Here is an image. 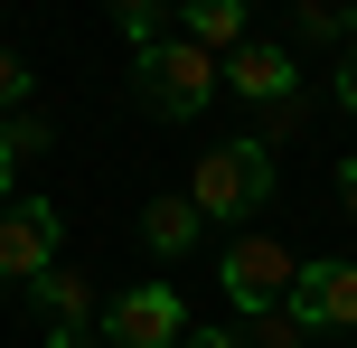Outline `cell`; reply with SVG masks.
I'll list each match as a JSON object with an SVG mask.
<instances>
[{
    "mask_svg": "<svg viewBox=\"0 0 357 348\" xmlns=\"http://www.w3.org/2000/svg\"><path fill=\"white\" fill-rule=\"evenodd\" d=\"M264 198H273V142H264V132H245V142H216L207 160L188 169V207H197L207 226L254 217Z\"/></svg>",
    "mask_w": 357,
    "mask_h": 348,
    "instance_id": "cell-2",
    "label": "cell"
},
{
    "mask_svg": "<svg viewBox=\"0 0 357 348\" xmlns=\"http://www.w3.org/2000/svg\"><path fill=\"white\" fill-rule=\"evenodd\" d=\"M0 142H10L19 160H38V151L56 142V123H47V113H38V104H19V113H0Z\"/></svg>",
    "mask_w": 357,
    "mask_h": 348,
    "instance_id": "cell-12",
    "label": "cell"
},
{
    "mask_svg": "<svg viewBox=\"0 0 357 348\" xmlns=\"http://www.w3.org/2000/svg\"><path fill=\"white\" fill-rule=\"evenodd\" d=\"M56 255H66V217H56V198H19V207H0V282H38V273H56Z\"/></svg>",
    "mask_w": 357,
    "mask_h": 348,
    "instance_id": "cell-6",
    "label": "cell"
},
{
    "mask_svg": "<svg viewBox=\"0 0 357 348\" xmlns=\"http://www.w3.org/2000/svg\"><path fill=\"white\" fill-rule=\"evenodd\" d=\"M178 29H188L207 56H235V47L254 38V29H245V0H178Z\"/></svg>",
    "mask_w": 357,
    "mask_h": 348,
    "instance_id": "cell-10",
    "label": "cell"
},
{
    "mask_svg": "<svg viewBox=\"0 0 357 348\" xmlns=\"http://www.w3.org/2000/svg\"><path fill=\"white\" fill-rule=\"evenodd\" d=\"M310 330H301V320H291V311H264V320H245V348H301Z\"/></svg>",
    "mask_w": 357,
    "mask_h": 348,
    "instance_id": "cell-13",
    "label": "cell"
},
{
    "mask_svg": "<svg viewBox=\"0 0 357 348\" xmlns=\"http://www.w3.org/2000/svg\"><path fill=\"white\" fill-rule=\"evenodd\" d=\"M160 10H169V0H113V19L132 29V47H142V38H160Z\"/></svg>",
    "mask_w": 357,
    "mask_h": 348,
    "instance_id": "cell-14",
    "label": "cell"
},
{
    "mask_svg": "<svg viewBox=\"0 0 357 348\" xmlns=\"http://www.w3.org/2000/svg\"><path fill=\"white\" fill-rule=\"evenodd\" d=\"M178 330H188V301H178L169 282H132V292H113L104 320H94V339H113V348H178Z\"/></svg>",
    "mask_w": 357,
    "mask_h": 348,
    "instance_id": "cell-5",
    "label": "cell"
},
{
    "mask_svg": "<svg viewBox=\"0 0 357 348\" xmlns=\"http://www.w3.org/2000/svg\"><path fill=\"white\" fill-rule=\"evenodd\" d=\"M29 292H38V311H47V330H94V320H104V301H94V282L75 273V264H56V273H38Z\"/></svg>",
    "mask_w": 357,
    "mask_h": 348,
    "instance_id": "cell-8",
    "label": "cell"
},
{
    "mask_svg": "<svg viewBox=\"0 0 357 348\" xmlns=\"http://www.w3.org/2000/svg\"><path fill=\"white\" fill-rule=\"evenodd\" d=\"M282 311L301 320V330H357V264L348 255H310Z\"/></svg>",
    "mask_w": 357,
    "mask_h": 348,
    "instance_id": "cell-7",
    "label": "cell"
},
{
    "mask_svg": "<svg viewBox=\"0 0 357 348\" xmlns=\"http://www.w3.org/2000/svg\"><path fill=\"white\" fill-rule=\"evenodd\" d=\"M339 207H348V217H357V151H348V160H339Z\"/></svg>",
    "mask_w": 357,
    "mask_h": 348,
    "instance_id": "cell-17",
    "label": "cell"
},
{
    "mask_svg": "<svg viewBox=\"0 0 357 348\" xmlns=\"http://www.w3.org/2000/svg\"><path fill=\"white\" fill-rule=\"evenodd\" d=\"M10 169H19V151H10V142H0V198H10Z\"/></svg>",
    "mask_w": 357,
    "mask_h": 348,
    "instance_id": "cell-20",
    "label": "cell"
},
{
    "mask_svg": "<svg viewBox=\"0 0 357 348\" xmlns=\"http://www.w3.org/2000/svg\"><path fill=\"white\" fill-rule=\"evenodd\" d=\"M339 104L357 113V38H348V47H339Z\"/></svg>",
    "mask_w": 357,
    "mask_h": 348,
    "instance_id": "cell-16",
    "label": "cell"
},
{
    "mask_svg": "<svg viewBox=\"0 0 357 348\" xmlns=\"http://www.w3.org/2000/svg\"><path fill=\"white\" fill-rule=\"evenodd\" d=\"M301 264H310V255H291V245H273V236H235L226 264H216V282H226L235 320H264V311H282V301H291Z\"/></svg>",
    "mask_w": 357,
    "mask_h": 348,
    "instance_id": "cell-4",
    "label": "cell"
},
{
    "mask_svg": "<svg viewBox=\"0 0 357 348\" xmlns=\"http://www.w3.org/2000/svg\"><path fill=\"white\" fill-rule=\"evenodd\" d=\"M47 348H94V330H47Z\"/></svg>",
    "mask_w": 357,
    "mask_h": 348,
    "instance_id": "cell-19",
    "label": "cell"
},
{
    "mask_svg": "<svg viewBox=\"0 0 357 348\" xmlns=\"http://www.w3.org/2000/svg\"><path fill=\"white\" fill-rule=\"evenodd\" d=\"M197 348H245V330H197Z\"/></svg>",
    "mask_w": 357,
    "mask_h": 348,
    "instance_id": "cell-18",
    "label": "cell"
},
{
    "mask_svg": "<svg viewBox=\"0 0 357 348\" xmlns=\"http://www.w3.org/2000/svg\"><path fill=\"white\" fill-rule=\"evenodd\" d=\"M357 38V10H339V0H301L291 10V47H348Z\"/></svg>",
    "mask_w": 357,
    "mask_h": 348,
    "instance_id": "cell-11",
    "label": "cell"
},
{
    "mask_svg": "<svg viewBox=\"0 0 357 348\" xmlns=\"http://www.w3.org/2000/svg\"><path fill=\"white\" fill-rule=\"evenodd\" d=\"M19 104H29V56L0 47V113H19Z\"/></svg>",
    "mask_w": 357,
    "mask_h": 348,
    "instance_id": "cell-15",
    "label": "cell"
},
{
    "mask_svg": "<svg viewBox=\"0 0 357 348\" xmlns=\"http://www.w3.org/2000/svg\"><path fill=\"white\" fill-rule=\"evenodd\" d=\"M132 75H142V104L160 113V123H188V113L226 85V56H207L197 38H169V29H160V38L132 47Z\"/></svg>",
    "mask_w": 357,
    "mask_h": 348,
    "instance_id": "cell-1",
    "label": "cell"
},
{
    "mask_svg": "<svg viewBox=\"0 0 357 348\" xmlns=\"http://www.w3.org/2000/svg\"><path fill=\"white\" fill-rule=\"evenodd\" d=\"M142 245H151V255H197V245H207V217L188 207V188L142 207Z\"/></svg>",
    "mask_w": 357,
    "mask_h": 348,
    "instance_id": "cell-9",
    "label": "cell"
},
{
    "mask_svg": "<svg viewBox=\"0 0 357 348\" xmlns=\"http://www.w3.org/2000/svg\"><path fill=\"white\" fill-rule=\"evenodd\" d=\"M226 94H245V104L264 113V142L273 132H301V56H291L282 38H245V47L226 56Z\"/></svg>",
    "mask_w": 357,
    "mask_h": 348,
    "instance_id": "cell-3",
    "label": "cell"
}]
</instances>
